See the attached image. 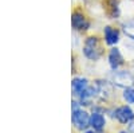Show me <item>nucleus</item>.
<instances>
[{"label": "nucleus", "mask_w": 134, "mask_h": 133, "mask_svg": "<svg viewBox=\"0 0 134 133\" xmlns=\"http://www.w3.org/2000/svg\"><path fill=\"white\" fill-rule=\"evenodd\" d=\"M83 54L86 55V58H88V59H93V61L98 59L100 55L103 54L102 44H100L99 38H97V36H88L85 40Z\"/></svg>", "instance_id": "nucleus-1"}, {"label": "nucleus", "mask_w": 134, "mask_h": 133, "mask_svg": "<svg viewBox=\"0 0 134 133\" xmlns=\"http://www.w3.org/2000/svg\"><path fill=\"white\" fill-rule=\"evenodd\" d=\"M72 124L76 129L79 130H83L86 129L87 126H90V114H88L86 110L78 108V109H74L72 110Z\"/></svg>", "instance_id": "nucleus-2"}, {"label": "nucleus", "mask_w": 134, "mask_h": 133, "mask_svg": "<svg viewBox=\"0 0 134 133\" xmlns=\"http://www.w3.org/2000/svg\"><path fill=\"white\" fill-rule=\"evenodd\" d=\"M113 79L117 86L125 87V89L131 87L134 85V77L129 71H115L113 75Z\"/></svg>", "instance_id": "nucleus-3"}, {"label": "nucleus", "mask_w": 134, "mask_h": 133, "mask_svg": "<svg viewBox=\"0 0 134 133\" xmlns=\"http://www.w3.org/2000/svg\"><path fill=\"white\" fill-rule=\"evenodd\" d=\"M71 24H72V28L76 30V31H86L90 27V23H88L87 18L85 16L83 12H81V11H74L72 12Z\"/></svg>", "instance_id": "nucleus-4"}, {"label": "nucleus", "mask_w": 134, "mask_h": 133, "mask_svg": "<svg viewBox=\"0 0 134 133\" xmlns=\"http://www.w3.org/2000/svg\"><path fill=\"white\" fill-rule=\"evenodd\" d=\"M114 116L122 124H127L134 118V113H133V110L129 106H119L114 112Z\"/></svg>", "instance_id": "nucleus-5"}, {"label": "nucleus", "mask_w": 134, "mask_h": 133, "mask_svg": "<svg viewBox=\"0 0 134 133\" xmlns=\"http://www.w3.org/2000/svg\"><path fill=\"white\" fill-rule=\"evenodd\" d=\"M109 63H110V66H111L113 70L118 69L119 66L124 63V57H122L121 51L117 47L110 50V52H109Z\"/></svg>", "instance_id": "nucleus-6"}, {"label": "nucleus", "mask_w": 134, "mask_h": 133, "mask_svg": "<svg viewBox=\"0 0 134 133\" xmlns=\"http://www.w3.org/2000/svg\"><path fill=\"white\" fill-rule=\"evenodd\" d=\"M105 125H106V120L100 113L94 112L90 116V126H93L94 130H102L105 128Z\"/></svg>", "instance_id": "nucleus-7"}, {"label": "nucleus", "mask_w": 134, "mask_h": 133, "mask_svg": "<svg viewBox=\"0 0 134 133\" xmlns=\"http://www.w3.org/2000/svg\"><path fill=\"white\" fill-rule=\"evenodd\" d=\"M103 34H105V42L107 44H115V43H118V40H119V32H118V30L107 26L103 30Z\"/></svg>", "instance_id": "nucleus-8"}, {"label": "nucleus", "mask_w": 134, "mask_h": 133, "mask_svg": "<svg viewBox=\"0 0 134 133\" xmlns=\"http://www.w3.org/2000/svg\"><path fill=\"white\" fill-rule=\"evenodd\" d=\"M88 87V82L86 78H81V77H76V78L72 79V90L74 93L79 97L86 89Z\"/></svg>", "instance_id": "nucleus-9"}, {"label": "nucleus", "mask_w": 134, "mask_h": 133, "mask_svg": "<svg viewBox=\"0 0 134 133\" xmlns=\"http://www.w3.org/2000/svg\"><path fill=\"white\" fill-rule=\"evenodd\" d=\"M124 31H125V34H126L129 38H131V39L134 40V20L127 22V23L124 24Z\"/></svg>", "instance_id": "nucleus-10"}, {"label": "nucleus", "mask_w": 134, "mask_h": 133, "mask_svg": "<svg viewBox=\"0 0 134 133\" xmlns=\"http://www.w3.org/2000/svg\"><path fill=\"white\" fill-rule=\"evenodd\" d=\"M124 99L127 104H134V89L127 87L125 89V93H124Z\"/></svg>", "instance_id": "nucleus-11"}, {"label": "nucleus", "mask_w": 134, "mask_h": 133, "mask_svg": "<svg viewBox=\"0 0 134 133\" xmlns=\"http://www.w3.org/2000/svg\"><path fill=\"white\" fill-rule=\"evenodd\" d=\"M85 133H95V132H94V130H86Z\"/></svg>", "instance_id": "nucleus-12"}, {"label": "nucleus", "mask_w": 134, "mask_h": 133, "mask_svg": "<svg viewBox=\"0 0 134 133\" xmlns=\"http://www.w3.org/2000/svg\"><path fill=\"white\" fill-rule=\"evenodd\" d=\"M119 133H127V132H119Z\"/></svg>", "instance_id": "nucleus-13"}]
</instances>
